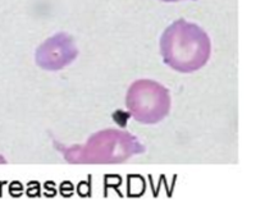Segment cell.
<instances>
[{
    "label": "cell",
    "instance_id": "cell-1",
    "mask_svg": "<svg viewBox=\"0 0 256 202\" xmlns=\"http://www.w3.org/2000/svg\"><path fill=\"white\" fill-rule=\"evenodd\" d=\"M206 32L184 20L173 22L160 38V52L166 64L178 72H194L204 66L210 56Z\"/></svg>",
    "mask_w": 256,
    "mask_h": 202
},
{
    "label": "cell",
    "instance_id": "cell-2",
    "mask_svg": "<svg viewBox=\"0 0 256 202\" xmlns=\"http://www.w3.org/2000/svg\"><path fill=\"white\" fill-rule=\"evenodd\" d=\"M138 148V142L128 133L104 130L95 134L76 155L68 156V160L77 162H122L140 151Z\"/></svg>",
    "mask_w": 256,
    "mask_h": 202
},
{
    "label": "cell",
    "instance_id": "cell-3",
    "mask_svg": "<svg viewBox=\"0 0 256 202\" xmlns=\"http://www.w3.org/2000/svg\"><path fill=\"white\" fill-rule=\"evenodd\" d=\"M126 102L134 118L145 124H154L166 118L170 108L168 90L158 82L148 80L132 84Z\"/></svg>",
    "mask_w": 256,
    "mask_h": 202
},
{
    "label": "cell",
    "instance_id": "cell-4",
    "mask_svg": "<svg viewBox=\"0 0 256 202\" xmlns=\"http://www.w3.org/2000/svg\"><path fill=\"white\" fill-rule=\"evenodd\" d=\"M77 50L66 34L48 38L36 52V62L46 70H60L76 58Z\"/></svg>",
    "mask_w": 256,
    "mask_h": 202
},
{
    "label": "cell",
    "instance_id": "cell-5",
    "mask_svg": "<svg viewBox=\"0 0 256 202\" xmlns=\"http://www.w3.org/2000/svg\"><path fill=\"white\" fill-rule=\"evenodd\" d=\"M162 2H166V3H176V2H180V0H162Z\"/></svg>",
    "mask_w": 256,
    "mask_h": 202
}]
</instances>
